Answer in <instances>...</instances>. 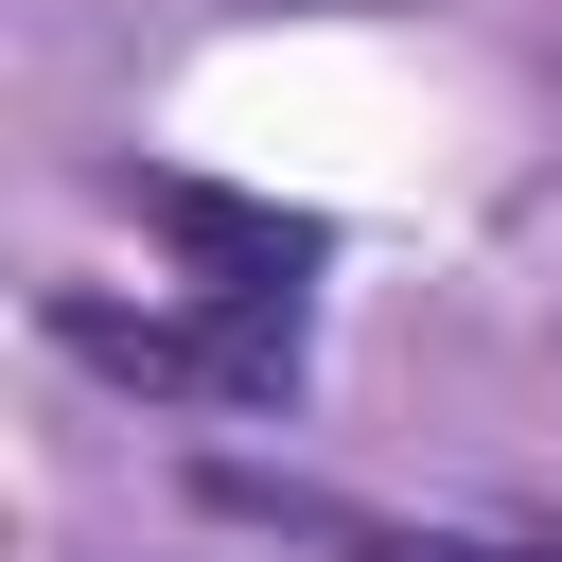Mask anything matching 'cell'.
<instances>
[{"mask_svg":"<svg viewBox=\"0 0 562 562\" xmlns=\"http://www.w3.org/2000/svg\"><path fill=\"white\" fill-rule=\"evenodd\" d=\"M140 228H158L176 263H211V299H299V281L334 263L316 211H281V193H211V176H140Z\"/></svg>","mask_w":562,"mask_h":562,"instance_id":"cell-1","label":"cell"},{"mask_svg":"<svg viewBox=\"0 0 562 562\" xmlns=\"http://www.w3.org/2000/svg\"><path fill=\"white\" fill-rule=\"evenodd\" d=\"M53 351H70V369H105V386H140V404H228V351H211V316H123V299H53Z\"/></svg>","mask_w":562,"mask_h":562,"instance_id":"cell-2","label":"cell"},{"mask_svg":"<svg viewBox=\"0 0 562 562\" xmlns=\"http://www.w3.org/2000/svg\"><path fill=\"white\" fill-rule=\"evenodd\" d=\"M334 562H562V527L492 544V527H369V509H351V544H334Z\"/></svg>","mask_w":562,"mask_h":562,"instance_id":"cell-3","label":"cell"}]
</instances>
